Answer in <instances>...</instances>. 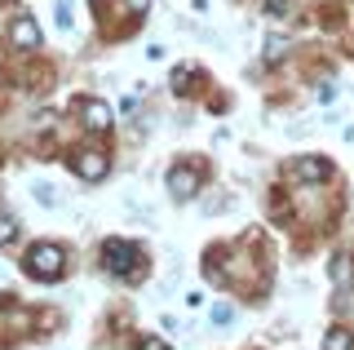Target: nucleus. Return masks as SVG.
<instances>
[{"mask_svg":"<svg viewBox=\"0 0 354 350\" xmlns=\"http://www.w3.org/2000/svg\"><path fill=\"white\" fill-rule=\"evenodd\" d=\"M62 244H36V248H27V257H22V270H27L31 279H40V284H53V279H62Z\"/></svg>","mask_w":354,"mask_h":350,"instance_id":"f257e3e1","label":"nucleus"},{"mask_svg":"<svg viewBox=\"0 0 354 350\" xmlns=\"http://www.w3.org/2000/svg\"><path fill=\"white\" fill-rule=\"evenodd\" d=\"M102 261H106V270H115V275L133 279V275H138V266H133V261H142V253L129 244V239H106V248H102Z\"/></svg>","mask_w":354,"mask_h":350,"instance_id":"f03ea898","label":"nucleus"},{"mask_svg":"<svg viewBox=\"0 0 354 350\" xmlns=\"http://www.w3.org/2000/svg\"><path fill=\"white\" fill-rule=\"evenodd\" d=\"M71 169L80 173L84 182H97V178H106V151H93V147H88V151H80V156L71 160Z\"/></svg>","mask_w":354,"mask_h":350,"instance_id":"7ed1b4c3","label":"nucleus"},{"mask_svg":"<svg viewBox=\"0 0 354 350\" xmlns=\"http://www.w3.org/2000/svg\"><path fill=\"white\" fill-rule=\"evenodd\" d=\"M169 191L177 195V200H191V195L199 191V169H186V164H173V169H169Z\"/></svg>","mask_w":354,"mask_h":350,"instance_id":"20e7f679","label":"nucleus"},{"mask_svg":"<svg viewBox=\"0 0 354 350\" xmlns=\"http://www.w3.org/2000/svg\"><path fill=\"white\" fill-rule=\"evenodd\" d=\"M9 40H14V49H40L36 18H14V23H9Z\"/></svg>","mask_w":354,"mask_h":350,"instance_id":"39448f33","label":"nucleus"},{"mask_svg":"<svg viewBox=\"0 0 354 350\" xmlns=\"http://www.w3.org/2000/svg\"><path fill=\"white\" fill-rule=\"evenodd\" d=\"M75 111L84 116L88 129H111V107L97 102V98H80V102H75Z\"/></svg>","mask_w":354,"mask_h":350,"instance_id":"423d86ee","label":"nucleus"},{"mask_svg":"<svg viewBox=\"0 0 354 350\" xmlns=\"http://www.w3.org/2000/svg\"><path fill=\"white\" fill-rule=\"evenodd\" d=\"M292 178H297V182H324V178H328V160L301 156V160L292 164Z\"/></svg>","mask_w":354,"mask_h":350,"instance_id":"0eeeda50","label":"nucleus"},{"mask_svg":"<svg viewBox=\"0 0 354 350\" xmlns=\"http://www.w3.org/2000/svg\"><path fill=\"white\" fill-rule=\"evenodd\" d=\"M324 350H354V333H350V328H328Z\"/></svg>","mask_w":354,"mask_h":350,"instance_id":"6e6552de","label":"nucleus"},{"mask_svg":"<svg viewBox=\"0 0 354 350\" xmlns=\"http://www.w3.org/2000/svg\"><path fill=\"white\" fill-rule=\"evenodd\" d=\"M14 239H18V222H14V213H0V248L14 244Z\"/></svg>","mask_w":354,"mask_h":350,"instance_id":"1a4fd4ad","label":"nucleus"},{"mask_svg":"<svg viewBox=\"0 0 354 350\" xmlns=\"http://www.w3.org/2000/svg\"><path fill=\"white\" fill-rule=\"evenodd\" d=\"M332 279H337V284H346V279H350V257H346V253L332 257Z\"/></svg>","mask_w":354,"mask_h":350,"instance_id":"9d476101","label":"nucleus"},{"mask_svg":"<svg viewBox=\"0 0 354 350\" xmlns=\"http://www.w3.org/2000/svg\"><path fill=\"white\" fill-rule=\"evenodd\" d=\"M283 58V40H270V45H266V62H279Z\"/></svg>","mask_w":354,"mask_h":350,"instance_id":"9b49d317","label":"nucleus"},{"mask_svg":"<svg viewBox=\"0 0 354 350\" xmlns=\"http://www.w3.org/2000/svg\"><path fill=\"white\" fill-rule=\"evenodd\" d=\"M235 320V311H230V306H213V324H230Z\"/></svg>","mask_w":354,"mask_h":350,"instance_id":"f8f14e48","label":"nucleus"},{"mask_svg":"<svg viewBox=\"0 0 354 350\" xmlns=\"http://www.w3.org/2000/svg\"><path fill=\"white\" fill-rule=\"evenodd\" d=\"M49 129H53V111H40L36 116V133H49Z\"/></svg>","mask_w":354,"mask_h":350,"instance_id":"ddd939ff","label":"nucleus"},{"mask_svg":"<svg viewBox=\"0 0 354 350\" xmlns=\"http://www.w3.org/2000/svg\"><path fill=\"white\" fill-rule=\"evenodd\" d=\"M266 9H270V18H283V9H288V0H266Z\"/></svg>","mask_w":354,"mask_h":350,"instance_id":"4468645a","label":"nucleus"},{"mask_svg":"<svg viewBox=\"0 0 354 350\" xmlns=\"http://www.w3.org/2000/svg\"><path fill=\"white\" fill-rule=\"evenodd\" d=\"M58 23L71 27V5H66V0H58Z\"/></svg>","mask_w":354,"mask_h":350,"instance_id":"2eb2a0df","label":"nucleus"},{"mask_svg":"<svg viewBox=\"0 0 354 350\" xmlns=\"http://www.w3.org/2000/svg\"><path fill=\"white\" fill-rule=\"evenodd\" d=\"M147 5H151V0H129V9H133V14H147Z\"/></svg>","mask_w":354,"mask_h":350,"instance_id":"dca6fc26","label":"nucleus"},{"mask_svg":"<svg viewBox=\"0 0 354 350\" xmlns=\"http://www.w3.org/2000/svg\"><path fill=\"white\" fill-rule=\"evenodd\" d=\"M142 350H164V342H155V337H147V342H142Z\"/></svg>","mask_w":354,"mask_h":350,"instance_id":"f3484780","label":"nucleus"}]
</instances>
